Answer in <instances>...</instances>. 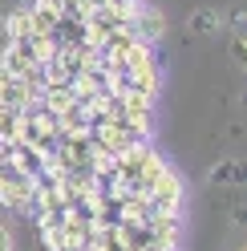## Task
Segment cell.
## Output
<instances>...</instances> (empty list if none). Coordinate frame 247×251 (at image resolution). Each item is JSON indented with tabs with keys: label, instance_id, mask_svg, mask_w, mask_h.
<instances>
[{
	"label": "cell",
	"instance_id": "cell-1",
	"mask_svg": "<svg viewBox=\"0 0 247 251\" xmlns=\"http://www.w3.org/2000/svg\"><path fill=\"white\" fill-rule=\"evenodd\" d=\"M166 28H171V21H166V12L162 8H154V4H138L130 8V17H126V33L138 41V45H158L166 41Z\"/></svg>",
	"mask_w": 247,
	"mask_h": 251
},
{
	"label": "cell",
	"instance_id": "cell-2",
	"mask_svg": "<svg viewBox=\"0 0 247 251\" xmlns=\"http://www.w3.org/2000/svg\"><path fill=\"white\" fill-rule=\"evenodd\" d=\"M33 191H37V178L21 175L17 166L8 158H0V202L12 211H28V202H33Z\"/></svg>",
	"mask_w": 247,
	"mask_h": 251
},
{
	"label": "cell",
	"instance_id": "cell-3",
	"mask_svg": "<svg viewBox=\"0 0 247 251\" xmlns=\"http://www.w3.org/2000/svg\"><path fill=\"white\" fill-rule=\"evenodd\" d=\"M146 207H150V215H178L182 211V178L171 166H166L158 175V182L146 191Z\"/></svg>",
	"mask_w": 247,
	"mask_h": 251
},
{
	"label": "cell",
	"instance_id": "cell-4",
	"mask_svg": "<svg viewBox=\"0 0 247 251\" xmlns=\"http://www.w3.org/2000/svg\"><path fill=\"white\" fill-rule=\"evenodd\" d=\"M4 158L21 170V175H28V178H45L49 175V166H53V158H49V150H41V146H33V142H12V146H4Z\"/></svg>",
	"mask_w": 247,
	"mask_h": 251
},
{
	"label": "cell",
	"instance_id": "cell-5",
	"mask_svg": "<svg viewBox=\"0 0 247 251\" xmlns=\"http://www.w3.org/2000/svg\"><path fill=\"white\" fill-rule=\"evenodd\" d=\"M33 105V89H28L25 77L0 69V109H25Z\"/></svg>",
	"mask_w": 247,
	"mask_h": 251
},
{
	"label": "cell",
	"instance_id": "cell-6",
	"mask_svg": "<svg viewBox=\"0 0 247 251\" xmlns=\"http://www.w3.org/2000/svg\"><path fill=\"white\" fill-rule=\"evenodd\" d=\"M65 17L61 12V0H33L28 4V21H33V33H41V37H49L53 28H57V21Z\"/></svg>",
	"mask_w": 247,
	"mask_h": 251
},
{
	"label": "cell",
	"instance_id": "cell-7",
	"mask_svg": "<svg viewBox=\"0 0 247 251\" xmlns=\"http://www.w3.org/2000/svg\"><path fill=\"white\" fill-rule=\"evenodd\" d=\"M219 28H223V12L211 8V4L195 8L191 17H187V33H191V37H215Z\"/></svg>",
	"mask_w": 247,
	"mask_h": 251
},
{
	"label": "cell",
	"instance_id": "cell-8",
	"mask_svg": "<svg viewBox=\"0 0 247 251\" xmlns=\"http://www.w3.org/2000/svg\"><path fill=\"white\" fill-rule=\"evenodd\" d=\"M243 178H247V166L239 158H223V162H215L207 170V182L211 186H239Z\"/></svg>",
	"mask_w": 247,
	"mask_h": 251
},
{
	"label": "cell",
	"instance_id": "cell-9",
	"mask_svg": "<svg viewBox=\"0 0 247 251\" xmlns=\"http://www.w3.org/2000/svg\"><path fill=\"white\" fill-rule=\"evenodd\" d=\"M4 33L8 41H28L33 37V21H28V8H12L4 17Z\"/></svg>",
	"mask_w": 247,
	"mask_h": 251
},
{
	"label": "cell",
	"instance_id": "cell-10",
	"mask_svg": "<svg viewBox=\"0 0 247 251\" xmlns=\"http://www.w3.org/2000/svg\"><path fill=\"white\" fill-rule=\"evenodd\" d=\"M21 114L25 109H0V146L21 142Z\"/></svg>",
	"mask_w": 247,
	"mask_h": 251
},
{
	"label": "cell",
	"instance_id": "cell-11",
	"mask_svg": "<svg viewBox=\"0 0 247 251\" xmlns=\"http://www.w3.org/2000/svg\"><path fill=\"white\" fill-rule=\"evenodd\" d=\"M231 61H235V65H247V41H243V33H231Z\"/></svg>",
	"mask_w": 247,
	"mask_h": 251
},
{
	"label": "cell",
	"instance_id": "cell-12",
	"mask_svg": "<svg viewBox=\"0 0 247 251\" xmlns=\"http://www.w3.org/2000/svg\"><path fill=\"white\" fill-rule=\"evenodd\" d=\"M223 25H231V33H243V25H247L243 8H231V17H223Z\"/></svg>",
	"mask_w": 247,
	"mask_h": 251
},
{
	"label": "cell",
	"instance_id": "cell-13",
	"mask_svg": "<svg viewBox=\"0 0 247 251\" xmlns=\"http://www.w3.org/2000/svg\"><path fill=\"white\" fill-rule=\"evenodd\" d=\"M0 251H17V243H12V231L0 227Z\"/></svg>",
	"mask_w": 247,
	"mask_h": 251
},
{
	"label": "cell",
	"instance_id": "cell-14",
	"mask_svg": "<svg viewBox=\"0 0 247 251\" xmlns=\"http://www.w3.org/2000/svg\"><path fill=\"white\" fill-rule=\"evenodd\" d=\"M105 4H110V8H122V12H130V8L142 4V0H105Z\"/></svg>",
	"mask_w": 247,
	"mask_h": 251
},
{
	"label": "cell",
	"instance_id": "cell-15",
	"mask_svg": "<svg viewBox=\"0 0 247 251\" xmlns=\"http://www.w3.org/2000/svg\"><path fill=\"white\" fill-rule=\"evenodd\" d=\"M0 158H4V146H0Z\"/></svg>",
	"mask_w": 247,
	"mask_h": 251
}]
</instances>
